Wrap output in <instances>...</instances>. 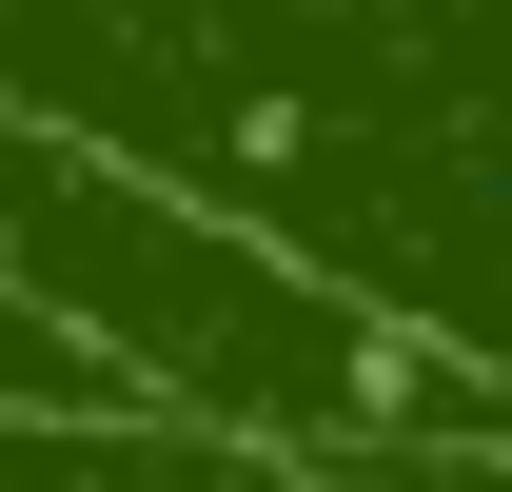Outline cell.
I'll return each instance as SVG.
<instances>
[{
  "mask_svg": "<svg viewBox=\"0 0 512 492\" xmlns=\"http://www.w3.org/2000/svg\"><path fill=\"white\" fill-rule=\"evenodd\" d=\"M0 296L60 315L138 414H197V433H237V453H296V473L394 453V433H512L493 374L375 335L335 276H296L276 237H237L217 197L60 138L40 99H0Z\"/></svg>",
  "mask_w": 512,
  "mask_h": 492,
  "instance_id": "cell-1",
  "label": "cell"
},
{
  "mask_svg": "<svg viewBox=\"0 0 512 492\" xmlns=\"http://www.w3.org/2000/svg\"><path fill=\"white\" fill-rule=\"evenodd\" d=\"M0 492H316V473L296 453H237L197 414H138V394H99V414H20L0 394Z\"/></svg>",
  "mask_w": 512,
  "mask_h": 492,
  "instance_id": "cell-2",
  "label": "cell"
}]
</instances>
